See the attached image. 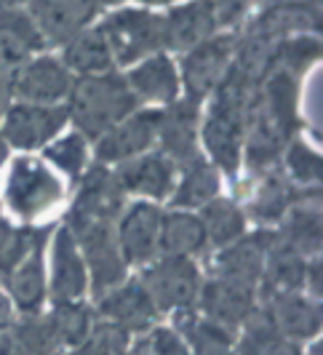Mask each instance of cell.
Returning <instances> with one entry per match:
<instances>
[{
    "instance_id": "42",
    "label": "cell",
    "mask_w": 323,
    "mask_h": 355,
    "mask_svg": "<svg viewBox=\"0 0 323 355\" xmlns=\"http://www.w3.org/2000/svg\"><path fill=\"white\" fill-rule=\"evenodd\" d=\"M8 96H11V75L6 72V67H0V115L6 112Z\"/></svg>"
},
{
    "instance_id": "3",
    "label": "cell",
    "mask_w": 323,
    "mask_h": 355,
    "mask_svg": "<svg viewBox=\"0 0 323 355\" xmlns=\"http://www.w3.org/2000/svg\"><path fill=\"white\" fill-rule=\"evenodd\" d=\"M80 257L89 270V286L94 294H107L115 286L126 281L128 265L121 257L118 241H115V227L112 222H91V219H75L70 216V227Z\"/></svg>"
},
{
    "instance_id": "37",
    "label": "cell",
    "mask_w": 323,
    "mask_h": 355,
    "mask_svg": "<svg viewBox=\"0 0 323 355\" xmlns=\"http://www.w3.org/2000/svg\"><path fill=\"white\" fill-rule=\"evenodd\" d=\"M318 53H321V43L315 37H294V40L281 46V53H278V59L283 62L281 70H286L288 75H297V72L307 70L318 59Z\"/></svg>"
},
{
    "instance_id": "25",
    "label": "cell",
    "mask_w": 323,
    "mask_h": 355,
    "mask_svg": "<svg viewBox=\"0 0 323 355\" xmlns=\"http://www.w3.org/2000/svg\"><path fill=\"white\" fill-rule=\"evenodd\" d=\"M206 230L200 216H193L187 211H171L161 219V238H158V251L163 257H190L203 251Z\"/></svg>"
},
{
    "instance_id": "11",
    "label": "cell",
    "mask_w": 323,
    "mask_h": 355,
    "mask_svg": "<svg viewBox=\"0 0 323 355\" xmlns=\"http://www.w3.org/2000/svg\"><path fill=\"white\" fill-rule=\"evenodd\" d=\"M158 125H161V110L131 112L118 125H112L107 134L99 137L96 144L99 163H126L142 155L158 139Z\"/></svg>"
},
{
    "instance_id": "6",
    "label": "cell",
    "mask_w": 323,
    "mask_h": 355,
    "mask_svg": "<svg viewBox=\"0 0 323 355\" xmlns=\"http://www.w3.org/2000/svg\"><path fill=\"white\" fill-rule=\"evenodd\" d=\"M99 30L118 64H134L163 46V19L147 11H121Z\"/></svg>"
},
{
    "instance_id": "36",
    "label": "cell",
    "mask_w": 323,
    "mask_h": 355,
    "mask_svg": "<svg viewBox=\"0 0 323 355\" xmlns=\"http://www.w3.org/2000/svg\"><path fill=\"white\" fill-rule=\"evenodd\" d=\"M286 168L291 179L299 184H315L321 179V158L305 142H291L286 153Z\"/></svg>"
},
{
    "instance_id": "4",
    "label": "cell",
    "mask_w": 323,
    "mask_h": 355,
    "mask_svg": "<svg viewBox=\"0 0 323 355\" xmlns=\"http://www.w3.org/2000/svg\"><path fill=\"white\" fill-rule=\"evenodd\" d=\"M64 196V187L46 163L35 158H17L11 160L3 198L11 214L19 219H37L46 211H51Z\"/></svg>"
},
{
    "instance_id": "12",
    "label": "cell",
    "mask_w": 323,
    "mask_h": 355,
    "mask_svg": "<svg viewBox=\"0 0 323 355\" xmlns=\"http://www.w3.org/2000/svg\"><path fill=\"white\" fill-rule=\"evenodd\" d=\"M230 59L233 37H209L200 46L190 49L182 67V80L193 102L209 96L222 83V78L230 72Z\"/></svg>"
},
{
    "instance_id": "32",
    "label": "cell",
    "mask_w": 323,
    "mask_h": 355,
    "mask_svg": "<svg viewBox=\"0 0 323 355\" xmlns=\"http://www.w3.org/2000/svg\"><path fill=\"white\" fill-rule=\"evenodd\" d=\"M291 251L299 257H318L321 251V211L318 206H288L286 211V232L281 238Z\"/></svg>"
},
{
    "instance_id": "24",
    "label": "cell",
    "mask_w": 323,
    "mask_h": 355,
    "mask_svg": "<svg viewBox=\"0 0 323 355\" xmlns=\"http://www.w3.org/2000/svg\"><path fill=\"white\" fill-rule=\"evenodd\" d=\"M40 49L43 37L33 19L14 8L0 11V67H19Z\"/></svg>"
},
{
    "instance_id": "2",
    "label": "cell",
    "mask_w": 323,
    "mask_h": 355,
    "mask_svg": "<svg viewBox=\"0 0 323 355\" xmlns=\"http://www.w3.org/2000/svg\"><path fill=\"white\" fill-rule=\"evenodd\" d=\"M70 115L80 128V137L96 139L107 134L112 125L128 118L137 107V96L131 94L128 83L118 75H89L80 78L70 89Z\"/></svg>"
},
{
    "instance_id": "18",
    "label": "cell",
    "mask_w": 323,
    "mask_h": 355,
    "mask_svg": "<svg viewBox=\"0 0 323 355\" xmlns=\"http://www.w3.org/2000/svg\"><path fill=\"white\" fill-rule=\"evenodd\" d=\"M33 21L43 43H64L80 35V30L96 14V0H33Z\"/></svg>"
},
{
    "instance_id": "39",
    "label": "cell",
    "mask_w": 323,
    "mask_h": 355,
    "mask_svg": "<svg viewBox=\"0 0 323 355\" xmlns=\"http://www.w3.org/2000/svg\"><path fill=\"white\" fill-rule=\"evenodd\" d=\"M211 8H214V19L216 21H225L230 24L241 17V11L246 8V0H209Z\"/></svg>"
},
{
    "instance_id": "20",
    "label": "cell",
    "mask_w": 323,
    "mask_h": 355,
    "mask_svg": "<svg viewBox=\"0 0 323 355\" xmlns=\"http://www.w3.org/2000/svg\"><path fill=\"white\" fill-rule=\"evenodd\" d=\"M198 118L200 110L193 99L187 102H174L166 112H161V125H158V139H161L163 155L177 160L182 166L193 163L198 155Z\"/></svg>"
},
{
    "instance_id": "43",
    "label": "cell",
    "mask_w": 323,
    "mask_h": 355,
    "mask_svg": "<svg viewBox=\"0 0 323 355\" xmlns=\"http://www.w3.org/2000/svg\"><path fill=\"white\" fill-rule=\"evenodd\" d=\"M126 355H150V350H147V342H144V345H134Z\"/></svg>"
},
{
    "instance_id": "29",
    "label": "cell",
    "mask_w": 323,
    "mask_h": 355,
    "mask_svg": "<svg viewBox=\"0 0 323 355\" xmlns=\"http://www.w3.org/2000/svg\"><path fill=\"white\" fill-rule=\"evenodd\" d=\"M112 67V53L102 30H89L70 40L64 49V70L80 72L83 78L89 75H105Z\"/></svg>"
},
{
    "instance_id": "44",
    "label": "cell",
    "mask_w": 323,
    "mask_h": 355,
    "mask_svg": "<svg viewBox=\"0 0 323 355\" xmlns=\"http://www.w3.org/2000/svg\"><path fill=\"white\" fill-rule=\"evenodd\" d=\"M6 158H8V144L0 137V163H6Z\"/></svg>"
},
{
    "instance_id": "46",
    "label": "cell",
    "mask_w": 323,
    "mask_h": 355,
    "mask_svg": "<svg viewBox=\"0 0 323 355\" xmlns=\"http://www.w3.org/2000/svg\"><path fill=\"white\" fill-rule=\"evenodd\" d=\"M51 355H72V350H54Z\"/></svg>"
},
{
    "instance_id": "35",
    "label": "cell",
    "mask_w": 323,
    "mask_h": 355,
    "mask_svg": "<svg viewBox=\"0 0 323 355\" xmlns=\"http://www.w3.org/2000/svg\"><path fill=\"white\" fill-rule=\"evenodd\" d=\"M46 158L51 160L59 171H64L67 177H80L83 166H86V139L80 134L62 137L59 142L46 147Z\"/></svg>"
},
{
    "instance_id": "30",
    "label": "cell",
    "mask_w": 323,
    "mask_h": 355,
    "mask_svg": "<svg viewBox=\"0 0 323 355\" xmlns=\"http://www.w3.org/2000/svg\"><path fill=\"white\" fill-rule=\"evenodd\" d=\"M200 222H203V230H206V241H211L219 249L241 241L243 232H246L243 211L235 206L233 200H225V198L206 203L203 214H200Z\"/></svg>"
},
{
    "instance_id": "48",
    "label": "cell",
    "mask_w": 323,
    "mask_h": 355,
    "mask_svg": "<svg viewBox=\"0 0 323 355\" xmlns=\"http://www.w3.org/2000/svg\"><path fill=\"white\" fill-rule=\"evenodd\" d=\"M105 3H115V0H105Z\"/></svg>"
},
{
    "instance_id": "17",
    "label": "cell",
    "mask_w": 323,
    "mask_h": 355,
    "mask_svg": "<svg viewBox=\"0 0 323 355\" xmlns=\"http://www.w3.org/2000/svg\"><path fill=\"white\" fill-rule=\"evenodd\" d=\"M265 315L283 339H315L321 334V304L307 294L288 291L265 297Z\"/></svg>"
},
{
    "instance_id": "10",
    "label": "cell",
    "mask_w": 323,
    "mask_h": 355,
    "mask_svg": "<svg viewBox=\"0 0 323 355\" xmlns=\"http://www.w3.org/2000/svg\"><path fill=\"white\" fill-rule=\"evenodd\" d=\"M161 219V209L152 203H134L123 211L115 230V241L126 265H147L158 257Z\"/></svg>"
},
{
    "instance_id": "38",
    "label": "cell",
    "mask_w": 323,
    "mask_h": 355,
    "mask_svg": "<svg viewBox=\"0 0 323 355\" xmlns=\"http://www.w3.org/2000/svg\"><path fill=\"white\" fill-rule=\"evenodd\" d=\"M147 350L150 355H190L184 339L177 334V329H168V326H155L150 331Z\"/></svg>"
},
{
    "instance_id": "19",
    "label": "cell",
    "mask_w": 323,
    "mask_h": 355,
    "mask_svg": "<svg viewBox=\"0 0 323 355\" xmlns=\"http://www.w3.org/2000/svg\"><path fill=\"white\" fill-rule=\"evenodd\" d=\"M121 206H123V187L118 177L105 166H94L83 177L70 216L91 219V222H112L121 211Z\"/></svg>"
},
{
    "instance_id": "5",
    "label": "cell",
    "mask_w": 323,
    "mask_h": 355,
    "mask_svg": "<svg viewBox=\"0 0 323 355\" xmlns=\"http://www.w3.org/2000/svg\"><path fill=\"white\" fill-rule=\"evenodd\" d=\"M139 284L158 313H184L198 304L203 275L190 257H161V262L144 270Z\"/></svg>"
},
{
    "instance_id": "31",
    "label": "cell",
    "mask_w": 323,
    "mask_h": 355,
    "mask_svg": "<svg viewBox=\"0 0 323 355\" xmlns=\"http://www.w3.org/2000/svg\"><path fill=\"white\" fill-rule=\"evenodd\" d=\"M219 193V174L211 163L203 158H195L193 163L184 166V177H182L177 196H174V206L182 209H198L211 203Z\"/></svg>"
},
{
    "instance_id": "15",
    "label": "cell",
    "mask_w": 323,
    "mask_h": 355,
    "mask_svg": "<svg viewBox=\"0 0 323 355\" xmlns=\"http://www.w3.org/2000/svg\"><path fill=\"white\" fill-rule=\"evenodd\" d=\"M272 243H275V235L256 232L246 241H235L230 246H225L214 262V278L259 291L265 259H268V251L272 249Z\"/></svg>"
},
{
    "instance_id": "45",
    "label": "cell",
    "mask_w": 323,
    "mask_h": 355,
    "mask_svg": "<svg viewBox=\"0 0 323 355\" xmlns=\"http://www.w3.org/2000/svg\"><path fill=\"white\" fill-rule=\"evenodd\" d=\"M17 3H21V0H0V11H8V8H14Z\"/></svg>"
},
{
    "instance_id": "28",
    "label": "cell",
    "mask_w": 323,
    "mask_h": 355,
    "mask_svg": "<svg viewBox=\"0 0 323 355\" xmlns=\"http://www.w3.org/2000/svg\"><path fill=\"white\" fill-rule=\"evenodd\" d=\"M51 334L59 350H75L83 339L89 337L96 313L83 302H54V310L46 315Z\"/></svg>"
},
{
    "instance_id": "26",
    "label": "cell",
    "mask_w": 323,
    "mask_h": 355,
    "mask_svg": "<svg viewBox=\"0 0 323 355\" xmlns=\"http://www.w3.org/2000/svg\"><path fill=\"white\" fill-rule=\"evenodd\" d=\"M180 315V334L187 345L190 355H238L233 331L216 326L214 320L203 315H190V310L177 313Z\"/></svg>"
},
{
    "instance_id": "14",
    "label": "cell",
    "mask_w": 323,
    "mask_h": 355,
    "mask_svg": "<svg viewBox=\"0 0 323 355\" xmlns=\"http://www.w3.org/2000/svg\"><path fill=\"white\" fill-rule=\"evenodd\" d=\"M43 243L46 232L40 230L35 235L33 249L6 275V294L14 304V310L21 315H40L43 304L49 300V278L43 267Z\"/></svg>"
},
{
    "instance_id": "34",
    "label": "cell",
    "mask_w": 323,
    "mask_h": 355,
    "mask_svg": "<svg viewBox=\"0 0 323 355\" xmlns=\"http://www.w3.org/2000/svg\"><path fill=\"white\" fill-rule=\"evenodd\" d=\"M131 350V334L110 320H94L89 337L83 339L72 355H126Z\"/></svg>"
},
{
    "instance_id": "23",
    "label": "cell",
    "mask_w": 323,
    "mask_h": 355,
    "mask_svg": "<svg viewBox=\"0 0 323 355\" xmlns=\"http://www.w3.org/2000/svg\"><path fill=\"white\" fill-rule=\"evenodd\" d=\"M128 89L137 99L144 102H174L180 94V75L177 67L171 64L168 56L155 53L139 62L134 70L128 72Z\"/></svg>"
},
{
    "instance_id": "41",
    "label": "cell",
    "mask_w": 323,
    "mask_h": 355,
    "mask_svg": "<svg viewBox=\"0 0 323 355\" xmlns=\"http://www.w3.org/2000/svg\"><path fill=\"white\" fill-rule=\"evenodd\" d=\"M0 355H33V353L19 342L14 331L8 329V331L0 337Z\"/></svg>"
},
{
    "instance_id": "1",
    "label": "cell",
    "mask_w": 323,
    "mask_h": 355,
    "mask_svg": "<svg viewBox=\"0 0 323 355\" xmlns=\"http://www.w3.org/2000/svg\"><path fill=\"white\" fill-rule=\"evenodd\" d=\"M252 80L230 67L216 86L214 102L203 123V144L225 174H235L243 160V134L252 107Z\"/></svg>"
},
{
    "instance_id": "9",
    "label": "cell",
    "mask_w": 323,
    "mask_h": 355,
    "mask_svg": "<svg viewBox=\"0 0 323 355\" xmlns=\"http://www.w3.org/2000/svg\"><path fill=\"white\" fill-rule=\"evenodd\" d=\"M72 89L70 72L62 62L51 56L27 59L11 72V94L21 99V105L51 107L62 102Z\"/></svg>"
},
{
    "instance_id": "27",
    "label": "cell",
    "mask_w": 323,
    "mask_h": 355,
    "mask_svg": "<svg viewBox=\"0 0 323 355\" xmlns=\"http://www.w3.org/2000/svg\"><path fill=\"white\" fill-rule=\"evenodd\" d=\"M241 342H235L238 355H305L297 342L283 339L275 329L265 310H254L241 326Z\"/></svg>"
},
{
    "instance_id": "33",
    "label": "cell",
    "mask_w": 323,
    "mask_h": 355,
    "mask_svg": "<svg viewBox=\"0 0 323 355\" xmlns=\"http://www.w3.org/2000/svg\"><path fill=\"white\" fill-rule=\"evenodd\" d=\"M291 206V187L286 179L278 174H268L259 182V187L254 190L252 200H249V211L254 219L259 222H278L283 219Z\"/></svg>"
},
{
    "instance_id": "40",
    "label": "cell",
    "mask_w": 323,
    "mask_h": 355,
    "mask_svg": "<svg viewBox=\"0 0 323 355\" xmlns=\"http://www.w3.org/2000/svg\"><path fill=\"white\" fill-rule=\"evenodd\" d=\"M14 323H17V310H14V304L8 300V294L0 291V334H6Z\"/></svg>"
},
{
    "instance_id": "22",
    "label": "cell",
    "mask_w": 323,
    "mask_h": 355,
    "mask_svg": "<svg viewBox=\"0 0 323 355\" xmlns=\"http://www.w3.org/2000/svg\"><path fill=\"white\" fill-rule=\"evenodd\" d=\"M216 27L214 8L209 0H195L182 8H174L168 17L163 19V46L184 51L195 49L203 40H209Z\"/></svg>"
},
{
    "instance_id": "7",
    "label": "cell",
    "mask_w": 323,
    "mask_h": 355,
    "mask_svg": "<svg viewBox=\"0 0 323 355\" xmlns=\"http://www.w3.org/2000/svg\"><path fill=\"white\" fill-rule=\"evenodd\" d=\"M67 107L14 105L3 112L0 137L17 150H35L54 139L67 123Z\"/></svg>"
},
{
    "instance_id": "16",
    "label": "cell",
    "mask_w": 323,
    "mask_h": 355,
    "mask_svg": "<svg viewBox=\"0 0 323 355\" xmlns=\"http://www.w3.org/2000/svg\"><path fill=\"white\" fill-rule=\"evenodd\" d=\"M198 304H200L203 318L214 320L216 326H222L227 331H235L256 310V291L211 275L200 286Z\"/></svg>"
},
{
    "instance_id": "21",
    "label": "cell",
    "mask_w": 323,
    "mask_h": 355,
    "mask_svg": "<svg viewBox=\"0 0 323 355\" xmlns=\"http://www.w3.org/2000/svg\"><path fill=\"white\" fill-rule=\"evenodd\" d=\"M115 177L121 182L123 193L163 200L171 193V187H174V163L166 158L163 153L142 155V158L126 160L115 171Z\"/></svg>"
},
{
    "instance_id": "13",
    "label": "cell",
    "mask_w": 323,
    "mask_h": 355,
    "mask_svg": "<svg viewBox=\"0 0 323 355\" xmlns=\"http://www.w3.org/2000/svg\"><path fill=\"white\" fill-rule=\"evenodd\" d=\"M96 313L110 323L121 326L126 334H142L155 329V320L161 315L139 281H123L112 291L102 294Z\"/></svg>"
},
{
    "instance_id": "8",
    "label": "cell",
    "mask_w": 323,
    "mask_h": 355,
    "mask_svg": "<svg viewBox=\"0 0 323 355\" xmlns=\"http://www.w3.org/2000/svg\"><path fill=\"white\" fill-rule=\"evenodd\" d=\"M49 294L51 302H80L89 291V270L67 227H59L49 249Z\"/></svg>"
},
{
    "instance_id": "47",
    "label": "cell",
    "mask_w": 323,
    "mask_h": 355,
    "mask_svg": "<svg viewBox=\"0 0 323 355\" xmlns=\"http://www.w3.org/2000/svg\"><path fill=\"white\" fill-rule=\"evenodd\" d=\"M144 3H171V0H144Z\"/></svg>"
}]
</instances>
